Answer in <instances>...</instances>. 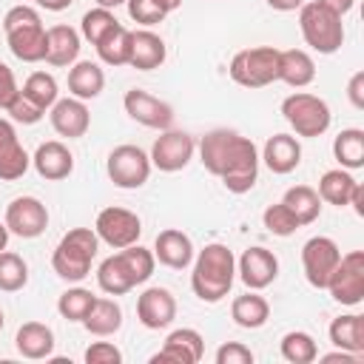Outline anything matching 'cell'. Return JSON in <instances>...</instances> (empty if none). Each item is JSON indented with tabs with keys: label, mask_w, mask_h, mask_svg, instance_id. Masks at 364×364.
<instances>
[{
	"label": "cell",
	"mask_w": 364,
	"mask_h": 364,
	"mask_svg": "<svg viewBox=\"0 0 364 364\" xmlns=\"http://www.w3.org/2000/svg\"><path fill=\"white\" fill-rule=\"evenodd\" d=\"M284 208L296 216V222L304 228V225H313L321 213V196L316 193V188L310 185H293L284 191Z\"/></svg>",
	"instance_id": "cell-31"
},
{
	"label": "cell",
	"mask_w": 364,
	"mask_h": 364,
	"mask_svg": "<svg viewBox=\"0 0 364 364\" xmlns=\"http://www.w3.org/2000/svg\"><path fill=\"white\" fill-rule=\"evenodd\" d=\"M28 165H31V156L20 145V136H17L14 125L0 117V179L14 182L28 171Z\"/></svg>",
	"instance_id": "cell-22"
},
{
	"label": "cell",
	"mask_w": 364,
	"mask_h": 364,
	"mask_svg": "<svg viewBox=\"0 0 364 364\" xmlns=\"http://www.w3.org/2000/svg\"><path fill=\"white\" fill-rule=\"evenodd\" d=\"M3 324H6V316H3V310H0V330H3Z\"/></svg>",
	"instance_id": "cell-56"
},
{
	"label": "cell",
	"mask_w": 364,
	"mask_h": 364,
	"mask_svg": "<svg viewBox=\"0 0 364 364\" xmlns=\"http://www.w3.org/2000/svg\"><path fill=\"white\" fill-rule=\"evenodd\" d=\"M347 97H350V102L361 111L364 108V71H355L353 77H350V82H347Z\"/></svg>",
	"instance_id": "cell-47"
},
{
	"label": "cell",
	"mask_w": 364,
	"mask_h": 364,
	"mask_svg": "<svg viewBox=\"0 0 364 364\" xmlns=\"http://www.w3.org/2000/svg\"><path fill=\"white\" fill-rule=\"evenodd\" d=\"M100 9H117V6H122V3H128V0H94Z\"/></svg>",
	"instance_id": "cell-54"
},
{
	"label": "cell",
	"mask_w": 364,
	"mask_h": 364,
	"mask_svg": "<svg viewBox=\"0 0 364 364\" xmlns=\"http://www.w3.org/2000/svg\"><path fill=\"white\" fill-rule=\"evenodd\" d=\"M193 273H191V290L199 301L216 304L222 301L236 279V256L228 245H205L196 256H193Z\"/></svg>",
	"instance_id": "cell-3"
},
{
	"label": "cell",
	"mask_w": 364,
	"mask_h": 364,
	"mask_svg": "<svg viewBox=\"0 0 364 364\" xmlns=\"http://www.w3.org/2000/svg\"><path fill=\"white\" fill-rule=\"evenodd\" d=\"M250 361H253L250 347H245L239 341H228L216 350V364H250Z\"/></svg>",
	"instance_id": "cell-45"
},
{
	"label": "cell",
	"mask_w": 364,
	"mask_h": 364,
	"mask_svg": "<svg viewBox=\"0 0 364 364\" xmlns=\"http://www.w3.org/2000/svg\"><path fill=\"white\" fill-rule=\"evenodd\" d=\"M333 301L355 307L364 301V253L361 250H350L338 259L327 287H324Z\"/></svg>",
	"instance_id": "cell-10"
},
{
	"label": "cell",
	"mask_w": 364,
	"mask_h": 364,
	"mask_svg": "<svg viewBox=\"0 0 364 364\" xmlns=\"http://www.w3.org/2000/svg\"><path fill=\"white\" fill-rule=\"evenodd\" d=\"M100 250L94 228H71L51 253V267L63 282H82L91 273V262Z\"/></svg>",
	"instance_id": "cell-5"
},
{
	"label": "cell",
	"mask_w": 364,
	"mask_h": 364,
	"mask_svg": "<svg viewBox=\"0 0 364 364\" xmlns=\"http://www.w3.org/2000/svg\"><path fill=\"white\" fill-rule=\"evenodd\" d=\"M125 6H128L131 20L139 23V26H145V28H151V26H156V23H162L168 17L154 0H128Z\"/></svg>",
	"instance_id": "cell-43"
},
{
	"label": "cell",
	"mask_w": 364,
	"mask_h": 364,
	"mask_svg": "<svg viewBox=\"0 0 364 364\" xmlns=\"http://www.w3.org/2000/svg\"><path fill=\"white\" fill-rule=\"evenodd\" d=\"M299 28H301L304 43L318 54H336L344 46V23H341V17L327 11L318 0L301 3Z\"/></svg>",
	"instance_id": "cell-6"
},
{
	"label": "cell",
	"mask_w": 364,
	"mask_h": 364,
	"mask_svg": "<svg viewBox=\"0 0 364 364\" xmlns=\"http://www.w3.org/2000/svg\"><path fill=\"white\" fill-rule=\"evenodd\" d=\"M273 11H296V9H301V3L304 0H264Z\"/></svg>",
	"instance_id": "cell-51"
},
{
	"label": "cell",
	"mask_w": 364,
	"mask_h": 364,
	"mask_svg": "<svg viewBox=\"0 0 364 364\" xmlns=\"http://www.w3.org/2000/svg\"><path fill=\"white\" fill-rule=\"evenodd\" d=\"M341 259V250L338 245L330 239V236H313L304 242L301 247V267H304V279L316 287V290H324L336 264Z\"/></svg>",
	"instance_id": "cell-13"
},
{
	"label": "cell",
	"mask_w": 364,
	"mask_h": 364,
	"mask_svg": "<svg viewBox=\"0 0 364 364\" xmlns=\"http://www.w3.org/2000/svg\"><path fill=\"white\" fill-rule=\"evenodd\" d=\"M80 31L65 23L46 28V63L54 68H71L80 57Z\"/></svg>",
	"instance_id": "cell-23"
},
{
	"label": "cell",
	"mask_w": 364,
	"mask_h": 364,
	"mask_svg": "<svg viewBox=\"0 0 364 364\" xmlns=\"http://www.w3.org/2000/svg\"><path fill=\"white\" fill-rule=\"evenodd\" d=\"M6 245H9V228L6 222H0V250H6Z\"/></svg>",
	"instance_id": "cell-55"
},
{
	"label": "cell",
	"mask_w": 364,
	"mask_h": 364,
	"mask_svg": "<svg viewBox=\"0 0 364 364\" xmlns=\"http://www.w3.org/2000/svg\"><path fill=\"white\" fill-rule=\"evenodd\" d=\"M28 282V264L23 256L11 250H0V290L3 293H17Z\"/></svg>",
	"instance_id": "cell-38"
},
{
	"label": "cell",
	"mask_w": 364,
	"mask_h": 364,
	"mask_svg": "<svg viewBox=\"0 0 364 364\" xmlns=\"http://www.w3.org/2000/svg\"><path fill=\"white\" fill-rule=\"evenodd\" d=\"M259 159L267 165V171L284 176V173H293V171L299 168V162H301V145H299V139L290 136V134H273V136L264 142Z\"/></svg>",
	"instance_id": "cell-24"
},
{
	"label": "cell",
	"mask_w": 364,
	"mask_h": 364,
	"mask_svg": "<svg viewBox=\"0 0 364 364\" xmlns=\"http://www.w3.org/2000/svg\"><path fill=\"white\" fill-rule=\"evenodd\" d=\"M14 347L23 358H31V361L48 358L54 353V333L43 321H26L14 336Z\"/></svg>",
	"instance_id": "cell-26"
},
{
	"label": "cell",
	"mask_w": 364,
	"mask_h": 364,
	"mask_svg": "<svg viewBox=\"0 0 364 364\" xmlns=\"http://www.w3.org/2000/svg\"><path fill=\"white\" fill-rule=\"evenodd\" d=\"M202 353H205V338H202V333L193 330V327H179V330H173V333L165 338L162 350H159L151 361H154V364H159V361L196 364V361H202Z\"/></svg>",
	"instance_id": "cell-19"
},
{
	"label": "cell",
	"mask_w": 364,
	"mask_h": 364,
	"mask_svg": "<svg viewBox=\"0 0 364 364\" xmlns=\"http://www.w3.org/2000/svg\"><path fill=\"white\" fill-rule=\"evenodd\" d=\"M333 156L341 168L358 171L364 165V131L361 128H344L333 139Z\"/></svg>",
	"instance_id": "cell-35"
},
{
	"label": "cell",
	"mask_w": 364,
	"mask_h": 364,
	"mask_svg": "<svg viewBox=\"0 0 364 364\" xmlns=\"http://www.w3.org/2000/svg\"><path fill=\"white\" fill-rule=\"evenodd\" d=\"M94 233L100 242H105L108 247L119 250V247H128V245H136L139 236H142V222L134 210H125V208H102L97 213V222H94Z\"/></svg>",
	"instance_id": "cell-11"
},
{
	"label": "cell",
	"mask_w": 364,
	"mask_h": 364,
	"mask_svg": "<svg viewBox=\"0 0 364 364\" xmlns=\"http://www.w3.org/2000/svg\"><path fill=\"white\" fill-rule=\"evenodd\" d=\"M136 318L148 330H165L176 318V299L168 287H148L136 296Z\"/></svg>",
	"instance_id": "cell-17"
},
{
	"label": "cell",
	"mask_w": 364,
	"mask_h": 364,
	"mask_svg": "<svg viewBox=\"0 0 364 364\" xmlns=\"http://www.w3.org/2000/svg\"><path fill=\"white\" fill-rule=\"evenodd\" d=\"M94 299H97V296H94L91 290H85V287H68V290L57 299V313H60L63 318H68V321H80V324H82V318L88 316Z\"/></svg>",
	"instance_id": "cell-40"
},
{
	"label": "cell",
	"mask_w": 364,
	"mask_h": 364,
	"mask_svg": "<svg viewBox=\"0 0 364 364\" xmlns=\"http://www.w3.org/2000/svg\"><path fill=\"white\" fill-rule=\"evenodd\" d=\"M6 114H9L14 122H23V125H34V122H40V119L46 117V111H43L37 102H31L23 91H17V97L9 102Z\"/></svg>",
	"instance_id": "cell-42"
},
{
	"label": "cell",
	"mask_w": 364,
	"mask_h": 364,
	"mask_svg": "<svg viewBox=\"0 0 364 364\" xmlns=\"http://www.w3.org/2000/svg\"><path fill=\"white\" fill-rule=\"evenodd\" d=\"M85 361L88 364H119L122 361V353L117 344L111 341H94L88 350H85Z\"/></svg>",
	"instance_id": "cell-44"
},
{
	"label": "cell",
	"mask_w": 364,
	"mask_h": 364,
	"mask_svg": "<svg viewBox=\"0 0 364 364\" xmlns=\"http://www.w3.org/2000/svg\"><path fill=\"white\" fill-rule=\"evenodd\" d=\"M282 358L290 361V364H310L318 358V347H316V338L304 330H290L282 336Z\"/></svg>",
	"instance_id": "cell-36"
},
{
	"label": "cell",
	"mask_w": 364,
	"mask_h": 364,
	"mask_svg": "<svg viewBox=\"0 0 364 364\" xmlns=\"http://www.w3.org/2000/svg\"><path fill=\"white\" fill-rule=\"evenodd\" d=\"M122 105H125V114H128L134 122L145 125V128L168 131V128L173 125V108H171L165 100H159V97L142 91V88H131V91H125Z\"/></svg>",
	"instance_id": "cell-15"
},
{
	"label": "cell",
	"mask_w": 364,
	"mask_h": 364,
	"mask_svg": "<svg viewBox=\"0 0 364 364\" xmlns=\"http://www.w3.org/2000/svg\"><path fill=\"white\" fill-rule=\"evenodd\" d=\"M230 318H233L239 327H245V330H259V327H264L267 318H270V304H267V299L259 296L256 290L242 293V296H236L233 304H230Z\"/></svg>",
	"instance_id": "cell-29"
},
{
	"label": "cell",
	"mask_w": 364,
	"mask_h": 364,
	"mask_svg": "<svg viewBox=\"0 0 364 364\" xmlns=\"http://www.w3.org/2000/svg\"><path fill=\"white\" fill-rule=\"evenodd\" d=\"M34 3H37V6H43L46 11H65L74 0H34Z\"/></svg>",
	"instance_id": "cell-52"
},
{
	"label": "cell",
	"mask_w": 364,
	"mask_h": 364,
	"mask_svg": "<svg viewBox=\"0 0 364 364\" xmlns=\"http://www.w3.org/2000/svg\"><path fill=\"white\" fill-rule=\"evenodd\" d=\"M48 119H51V128L65 136V139H80L88 134V125H91V114H88V105L77 97H65V100H57L51 108H48Z\"/></svg>",
	"instance_id": "cell-18"
},
{
	"label": "cell",
	"mask_w": 364,
	"mask_h": 364,
	"mask_svg": "<svg viewBox=\"0 0 364 364\" xmlns=\"http://www.w3.org/2000/svg\"><path fill=\"white\" fill-rule=\"evenodd\" d=\"M199 159L205 171L219 176L230 193H247L259 179V151L253 139L230 128L208 131L199 139Z\"/></svg>",
	"instance_id": "cell-1"
},
{
	"label": "cell",
	"mask_w": 364,
	"mask_h": 364,
	"mask_svg": "<svg viewBox=\"0 0 364 364\" xmlns=\"http://www.w3.org/2000/svg\"><path fill=\"white\" fill-rule=\"evenodd\" d=\"M154 250L136 245L119 247L117 253H111L108 259L100 262L97 267V284L102 293L108 296H125L131 293L136 284H145L154 276Z\"/></svg>",
	"instance_id": "cell-2"
},
{
	"label": "cell",
	"mask_w": 364,
	"mask_h": 364,
	"mask_svg": "<svg viewBox=\"0 0 364 364\" xmlns=\"http://www.w3.org/2000/svg\"><path fill=\"white\" fill-rule=\"evenodd\" d=\"M321 361H324V364H333V361H341V364H358V361H361V355L347 353V350H336V353L321 355Z\"/></svg>",
	"instance_id": "cell-48"
},
{
	"label": "cell",
	"mask_w": 364,
	"mask_h": 364,
	"mask_svg": "<svg viewBox=\"0 0 364 364\" xmlns=\"http://www.w3.org/2000/svg\"><path fill=\"white\" fill-rule=\"evenodd\" d=\"M327 333H330V341L338 350L364 355V316H358V313L338 316V318L330 321V330Z\"/></svg>",
	"instance_id": "cell-30"
},
{
	"label": "cell",
	"mask_w": 364,
	"mask_h": 364,
	"mask_svg": "<svg viewBox=\"0 0 364 364\" xmlns=\"http://www.w3.org/2000/svg\"><path fill=\"white\" fill-rule=\"evenodd\" d=\"M131 34H134V31H128L122 23H119L114 31H108V34L94 46L97 54H100V60H102L105 65H111V68L128 65V60H131Z\"/></svg>",
	"instance_id": "cell-34"
},
{
	"label": "cell",
	"mask_w": 364,
	"mask_h": 364,
	"mask_svg": "<svg viewBox=\"0 0 364 364\" xmlns=\"http://www.w3.org/2000/svg\"><path fill=\"white\" fill-rule=\"evenodd\" d=\"M154 3H156V6H159L165 14H171V11H176V9L182 6V0H154Z\"/></svg>",
	"instance_id": "cell-53"
},
{
	"label": "cell",
	"mask_w": 364,
	"mask_h": 364,
	"mask_svg": "<svg viewBox=\"0 0 364 364\" xmlns=\"http://www.w3.org/2000/svg\"><path fill=\"white\" fill-rule=\"evenodd\" d=\"M282 117L296 131V136H307V139L321 136L333 122L330 105L321 97L307 94V91H296V94L284 97L282 100Z\"/></svg>",
	"instance_id": "cell-8"
},
{
	"label": "cell",
	"mask_w": 364,
	"mask_h": 364,
	"mask_svg": "<svg viewBox=\"0 0 364 364\" xmlns=\"http://www.w3.org/2000/svg\"><path fill=\"white\" fill-rule=\"evenodd\" d=\"M17 80H14V71L6 65V63H0V108L6 111L9 108V102L17 97Z\"/></svg>",
	"instance_id": "cell-46"
},
{
	"label": "cell",
	"mask_w": 364,
	"mask_h": 364,
	"mask_svg": "<svg viewBox=\"0 0 364 364\" xmlns=\"http://www.w3.org/2000/svg\"><path fill=\"white\" fill-rule=\"evenodd\" d=\"M196 250H193V242L188 233L176 230V228H168V230H159L156 233V242H154V259L171 270H185L191 262H193Z\"/></svg>",
	"instance_id": "cell-20"
},
{
	"label": "cell",
	"mask_w": 364,
	"mask_h": 364,
	"mask_svg": "<svg viewBox=\"0 0 364 364\" xmlns=\"http://www.w3.org/2000/svg\"><path fill=\"white\" fill-rule=\"evenodd\" d=\"M6 228L20 239H37L48 228V210L37 196H17L6 205Z\"/></svg>",
	"instance_id": "cell-14"
},
{
	"label": "cell",
	"mask_w": 364,
	"mask_h": 364,
	"mask_svg": "<svg viewBox=\"0 0 364 364\" xmlns=\"http://www.w3.org/2000/svg\"><path fill=\"white\" fill-rule=\"evenodd\" d=\"M119 26V20L114 17V11L111 9H91V11H85L82 14V20H80V37L82 40H88L91 46H97L108 31H114Z\"/></svg>",
	"instance_id": "cell-39"
},
{
	"label": "cell",
	"mask_w": 364,
	"mask_h": 364,
	"mask_svg": "<svg viewBox=\"0 0 364 364\" xmlns=\"http://www.w3.org/2000/svg\"><path fill=\"white\" fill-rule=\"evenodd\" d=\"M193 151H196V142L191 134L168 128V131H159L148 156H151V165L159 168L162 173H176L193 159Z\"/></svg>",
	"instance_id": "cell-12"
},
{
	"label": "cell",
	"mask_w": 364,
	"mask_h": 364,
	"mask_svg": "<svg viewBox=\"0 0 364 364\" xmlns=\"http://www.w3.org/2000/svg\"><path fill=\"white\" fill-rule=\"evenodd\" d=\"M236 273H239V279L245 282L247 290H264V287L273 284L276 276H279V259H276L273 250L256 245V247H247V250L239 256Z\"/></svg>",
	"instance_id": "cell-16"
},
{
	"label": "cell",
	"mask_w": 364,
	"mask_h": 364,
	"mask_svg": "<svg viewBox=\"0 0 364 364\" xmlns=\"http://www.w3.org/2000/svg\"><path fill=\"white\" fill-rule=\"evenodd\" d=\"M168 57V48H165V40L151 31V28H139L131 34V60L128 65L136 68V71H154L165 63Z\"/></svg>",
	"instance_id": "cell-25"
},
{
	"label": "cell",
	"mask_w": 364,
	"mask_h": 364,
	"mask_svg": "<svg viewBox=\"0 0 364 364\" xmlns=\"http://www.w3.org/2000/svg\"><path fill=\"white\" fill-rule=\"evenodd\" d=\"M102 88H105V71H102L97 63H91V60H77V63L68 68V91H71V97H77V100L85 102V100L100 97Z\"/></svg>",
	"instance_id": "cell-27"
},
{
	"label": "cell",
	"mask_w": 364,
	"mask_h": 364,
	"mask_svg": "<svg viewBox=\"0 0 364 364\" xmlns=\"http://www.w3.org/2000/svg\"><path fill=\"white\" fill-rule=\"evenodd\" d=\"M350 205H353V210H355L358 216H364V185H361V182H355L353 196H350Z\"/></svg>",
	"instance_id": "cell-50"
},
{
	"label": "cell",
	"mask_w": 364,
	"mask_h": 364,
	"mask_svg": "<svg viewBox=\"0 0 364 364\" xmlns=\"http://www.w3.org/2000/svg\"><path fill=\"white\" fill-rule=\"evenodd\" d=\"M228 71L230 80L242 88H264L279 80V48L273 46L242 48L233 54Z\"/></svg>",
	"instance_id": "cell-7"
},
{
	"label": "cell",
	"mask_w": 364,
	"mask_h": 364,
	"mask_svg": "<svg viewBox=\"0 0 364 364\" xmlns=\"http://www.w3.org/2000/svg\"><path fill=\"white\" fill-rule=\"evenodd\" d=\"M31 165H34V171L43 179L60 182V179L71 176V171H74V154L60 139H48L43 145H37V151L31 156Z\"/></svg>",
	"instance_id": "cell-21"
},
{
	"label": "cell",
	"mask_w": 364,
	"mask_h": 364,
	"mask_svg": "<svg viewBox=\"0 0 364 364\" xmlns=\"http://www.w3.org/2000/svg\"><path fill=\"white\" fill-rule=\"evenodd\" d=\"M151 156L139 148V145H117L108 159H105V173L108 179L122 188V191H134L142 188L151 176Z\"/></svg>",
	"instance_id": "cell-9"
},
{
	"label": "cell",
	"mask_w": 364,
	"mask_h": 364,
	"mask_svg": "<svg viewBox=\"0 0 364 364\" xmlns=\"http://www.w3.org/2000/svg\"><path fill=\"white\" fill-rule=\"evenodd\" d=\"M262 222L264 228L273 233V236H293L301 225L296 222V216L284 208V202H276V205H267L264 213H262Z\"/></svg>",
	"instance_id": "cell-41"
},
{
	"label": "cell",
	"mask_w": 364,
	"mask_h": 364,
	"mask_svg": "<svg viewBox=\"0 0 364 364\" xmlns=\"http://www.w3.org/2000/svg\"><path fill=\"white\" fill-rule=\"evenodd\" d=\"M318 3H321L327 11H333L336 17H344V14L355 6V0H318Z\"/></svg>",
	"instance_id": "cell-49"
},
{
	"label": "cell",
	"mask_w": 364,
	"mask_h": 364,
	"mask_svg": "<svg viewBox=\"0 0 364 364\" xmlns=\"http://www.w3.org/2000/svg\"><path fill=\"white\" fill-rule=\"evenodd\" d=\"M20 91H23L31 102H37L43 111H48V108L60 100L57 80H54V74H48V71H34V74H28Z\"/></svg>",
	"instance_id": "cell-37"
},
{
	"label": "cell",
	"mask_w": 364,
	"mask_h": 364,
	"mask_svg": "<svg viewBox=\"0 0 364 364\" xmlns=\"http://www.w3.org/2000/svg\"><path fill=\"white\" fill-rule=\"evenodd\" d=\"M279 80L287 82L290 88H304L316 80V63L307 51L301 48H287L279 51Z\"/></svg>",
	"instance_id": "cell-28"
},
{
	"label": "cell",
	"mask_w": 364,
	"mask_h": 364,
	"mask_svg": "<svg viewBox=\"0 0 364 364\" xmlns=\"http://www.w3.org/2000/svg\"><path fill=\"white\" fill-rule=\"evenodd\" d=\"M353 188H355V179L347 168H333V171H324L321 179H318V196L321 202L327 205H336V208H347L350 205V196H353Z\"/></svg>",
	"instance_id": "cell-33"
},
{
	"label": "cell",
	"mask_w": 364,
	"mask_h": 364,
	"mask_svg": "<svg viewBox=\"0 0 364 364\" xmlns=\"http://www.w3.org/2000/svg\"><path fill=\"white\" fill-rule=\"evenodd\" d=\"M82 327L91 336H114L122 327V307L114 299H94L88 316L82 318Z\"/></svg>",
	"instance_id": "cell-32"
},
{
	"label": "cell",
	"mask_w": 364,
	"mask_h": 364,
	"mask_svg": "<svg viewBox=\"0 0 364 364\" xmlns=\"http://www.w3.org/2000/svg\"><path fill=\"white\" fill-rule=\"evenodd\" d=\"M3 31L11 54L23 63L46 60V26L31 6H14L3 17Z\"/></svg>",
	"instance_id": "cell-4"
}]
</instances>
